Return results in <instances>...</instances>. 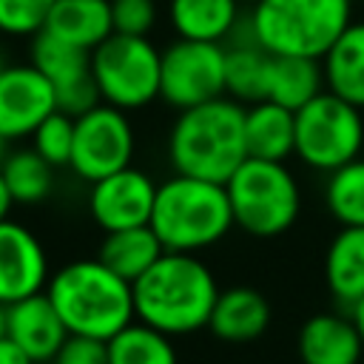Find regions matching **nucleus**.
Masks as SVG:
<instances>
[{"label":"nucleus","instance_id":"obj_19","mask_svg":"<svg viewBox=\"0 0 364 364\" xmlns=\"http://www.w3.org/2000/svg\"><path fill=\"white\" fill-rule=\"evenodd\" d=\"M242 17V0H168V26L182 40L225 46Z\"/></svg>","mask_w":364,"mask_h":364},{"label":"nucleus","instance_id":"obj_34","mask_svg":"<svg viewBox=\"0 0 364 364\" xmlns=\"http://www.w3.org/2000/svg\"><path fill=\"white\" fill-rule=\"evenodd\" d=\"M11 208H14V199H11V193H9L6 182H3V173H0V222L11 216Z\"/></svg>","mask_w":364,"mask_h":364},{"label":"nucleus","instance_id":"obj_14","mask_svg":"<svg viewBox=\"0 0 364 364\" xmlns=\"http://www.w3.org/2000/svg\"><path fill=\"white\" fill-rule=\"evenodd\" d=\"M51 279V264L40 236L17 222H0V304L9 307L20 299L43 293Z\"/></svg>","mask_w":364,"mask_h":364},{"label":"nucleus","instance_id":"obj_30","mask_svg":"<svg viewBox=\"0 0 364 364\" xmlns=\"http://www.w3.org/2000/svg\"><path fill=\"white\" fill-rule=\"evenodd\" d=\"M57 0H0V34L6 37H34L46 28Z\"/></svg>","mask_w":364,"mask_h":364},{"label":"nucleus","instance_id":"obj_5","mask_svg":"<svg viewBox=\"0 0 364 364\" xmlns=\"http://www.w3.org/2000/svg\"><path fill=\"white\" fill-rule=\"evenodd\" d=\"M247 23L267 54L321 60L353 23V0H259Z\"/></svg>","mask_w":364,"mask_h":364},{"label":"nucleus","instance_id":"obj_6","mask_svg":"<svg viewBox=\"0 0 364 364\" xmlns=\"http://www.w3.org/2000/svg\"><path fill=\"white\" fill-rule=\"evenodd\" d=\"M233 222L256 239L287 233L301 213V185L287 162L247 156L225 182Z\"/></svg>","mask_w":364,"mask_h":364},{"label":"nucleus","instance_id":"obj_4","mask_svg":"<svg viewBox=\"0 0 364 364\" xmlns=\"http://www.w3.org/2000/svg\"><path fill=\"white\" fill-rule=\"evenodd\" d=\"M151 230L171 253H202L219 245L233 228L225 185L173 173L156 185Z\"/></svg>","mask_w":364,"mask_h":364},{"label":"nucleus","instance_id":"obj_10","mask_svg":"<svg viewBox=\"0 0 364 364\" xmlns=\"http://www.w3.org/2000/svg\"><path fill=\"white\" fill-rule=\"evenodd\" d=\"M136 131L125 111L100 102L74 119V154L71 171L82 182H97L134 162Z\"/></svg>","mask_w":364,"mask_h":364},{"label":"nucleus","instance_id":"obj_2","mask_svg":"<svg viewBox=\"0 0 364 364\" xmlns=\"http://www.w3.org/2000/svg\"><path fill=\"white\" fill-rule=\"evenodd\" d=\"M165 154L173 173L225 185L247 159L245 105L230 97H219L176 111V119L168 128Z\"/></svg>","mask_w":364,"mask_h":364},{"label":"nucleus","instance_id":"obj_38","mask_svg":"<svg viewBox=\"0 0 364 364\" xmlns=\"http://www.w3.org/2000/svg\"><path fill=\"white\" fill-rule=\"evenodd\" d=\"M6 65H9V63H6V57H3V51H0V71H3Z\"/></svg>","mask_w":364,"mask_h":364},{"label":"nucleus","instance_id":"obj_11","mask_svg":"<svg viewBox=\"0 0 364 364\" xmlns=\"http://www.w3.org/2000/svg\"><path fill=\"white\" fill-rule=\"evenodd\" d=\"M28 63L51 82L57 94V111L68 117H80L100 105V91L91 74V51H82L48 31L31 37Z\"/></svg>","mask_w":364,"mask_h":364},{"label":"nucleus","instance_id":"obj_3","mask_svg":"<svg viewBox=\"0 0 364 364\" xmlns=\"http://www.w3.org/2000/svg\"><path fill=\"white\" fill-rule=\"evenodd\" d=\"M46 296L57 307L68 336L108 341L136 321L134 287L97 256L74 259L57 267L46 284Z\"/></svg>","mask_w":364,"mask_h":364},{"label":"nucleus","instance_id":"obj_9","mask_svg":"<svg viewBox=\"0 0 364 364\" xmlns=\"http://www.w3.org/2000/svg\"><path fill=\"white\" fill-rule=\"evenodd\" d=\"M225 97V46L171 40L162 48L159 100L176 111Z\"/></svg>","mask_w":364,"mask_h":364},{"label":"nucleus","instance_id":"obj_27","mask_svg":"<svg viewBox=\"0 0 364 364\" xmlns=\"http://www.w3.org/2000/svg\"><path fill=\"white\" fill-rule=\"evenodd\" d=\"M105 347L108 364H179L173 338L142 321H131L128 327H122L105 341Z\"/></svg>","mask_w":364,"mask_h":364},{"label":"nucleus","instance_id":"obj_36","mask_svg":"<svg viewBox=\"0 0 364 364\" xmlns=\"http://www.w3.org/2000/svg\"><path fill=\"white\" fill-rule=\"evenodd\" d=\"M0 336H6V307L0 304Z\"/></svg>","mask_w":364,"mask_h":364},{"label":"nucleus","instance_id":"obj_12","mask_svg":"<svg viewBox=\"0 0 364 364\" xmlns=\"http://www.w3.org/2000/svg\"><path fill=\"white\" fill-rule=\"evenodd\" d=\"M156 185L159 182H154L151 173L134 165L91 182L88 199H85L91 222L102 233L148 225L154 213Z\"/></svg>","mask_w":364,"mask_h":364},{"label":"nucleus","instance_id":"obj_8","mask_svg":"<svg viewBox=\"0 0 364 364\" xmlns=\"http://www.w3.org/2000/svg\"><path fill=\"white\" fill-rule=\"evenodd\" d=\"M162 48L151 37L111 34L91 51V74L100 100L131 114L159 100Z\"/></svg>","mask_w":364,"mask_h":364},{"label":"nucleus","instance_id":"obj_23","mask_svg":"<svg viewBox=\"0 0 364 364\" xmlns=\"http://www.w3.org/2000/svg\"><path fill=\"white\" fill-rule=\"evenodd\" d=\"M327 91L321 60L313 57H290V54H270L264 100L299 111L313 97Z\"/></svg>","mask_w":364,"mask_h":364},{"label":"nucleus","instance_id":"obj_13","mask_svg":"<svg viewBox=\"0 0 364 364\" xmlns=\"http://www.w3.org/2000/svg\"><path fill=\"white\" fill-rule=\"evenodd\" d=\"M54 111L57 94L31 63H9L0 71V136L9 145L31 139L34 128Z\"/></svg>","mask_w":364,"mask_h":364},{"label":"nucleus","instance_id":"obj_15","mask_svg":"<svg viewBox=\"0 0 364 364\" xmlns=\"http://www.w3.org/2000/svg\"><path fill=\"white\" fill-rule=\"evenodd\" d=\"M6 336L20 344L37 364H51L63 350L68 330L43 290L6 307Z\"/></svg>","mask_w":364,"mask_h":364},{"label":"nucleus","instance_id":"obj_25","mask_svg":"<svg viewBox=\"0 0 364 364\" xmlns=\"http://www.w3.org/2000/svg\"><path fill=\"white\" fill-rule=\"evenodd\" d=\"M165 253L162 242L156 239V233L151 230V225H139V228H125V230H111L102 233V242L97 247V259L111 267L117 276H122L125 282H136L159 256Z\"/></svg>","mask_w":364,"mask_h":364},{"label":"nucleus","instance_id":"obj_31","mask_svg":"<svg viewBox=\"0 0 364 364\" xmlns=\"http://www.w3.org/2000/svg\"><path fill=\"white\" fill-rule=\"evenodd\" d=\"M111 20L114 34L148 37L159 20L156 0H111Z\"/></svg>","mask_w":364,"mask_h":364},{"label":"nucleus","instance_id":"obj_17","mask_svg":"<svg viewBox=\"0 0 364 364\" xmlns=\"http://www.w3.org/2000/svg\"><path fill=\"white\" fill-rule=\"evenodd\" d=\"M270 301L247 284H236L228 290H219V299L213 304L208 330L228 344H247L267 333L270 327Z\"/></svg>","mask_w":364,"mask_h":364},{"label":"nucleus","instance_id":"obj_28","mask_svg":"<svg viewBox=\"0 0 364 364\" xmlns=\"http://www.w3.org/2000/svg\"><path fill=\"white\" fill-rule=\"evenodd\" d=\"M324 205L341 228H364V156L327 173Z\"/></svg>","mask_w":364,"mask_h":364},{"label":"nucleus","instance_id":"obj_1","mask_svg":"<svg viewBox=\"0 0 364 364\" xmlns=\"http://www.w3.org/2000/svg\"><path fill=\"white\" fill-rule=\"evenodd\" d=\"M131 287L136 321L171 338L205 330L219 299V282L196 253L165 250Z\"/></svg>","mask_w":364,"mask_h":364},{"label":"nucleus","instance_id":"obj_22","mask_svg":"<svg viewBox=\"0 0 364 364\" xmlns=\"http://www.w3.org/2000/svg\"><path fill=\"white\" fill-rule=\"evenodd\" d=\"M43 31L82 51H94L114 34L111 0H57Z\"/></svg>","mask_w":364,"mask_h":364},{"label":"nucleus","instance_id":"obj_33","mask_svg":"<svg viewBox=\"0 0 364 364\" xmlns=\"http://www.w3.org/2000/svg\"><path fill=\"white\" fill-rule=\"evenodd\" d=\"M0 364H37V361L9 336H0Z\"/></svg>","mask_w":364,"mask_h":364},{"label":"nucleus","instance_id":"obj_21","mask_svg":"<svg viewBox=\"0 0 364 364\" xmlns=\"http://www.w3.org/2000/svg\"><path fill=\"white\" fill-rule=\"evenodd\" d=\"M245 145L253 159L287 162L296 148V111L267 100L245 105Z\"/></svg>","mask_w":364,"mask_h":364},{"label":"nucleus","instance_id":"obj_16","mask_svg":"<svg viewBox=\"0 0 364 364\" xmlns=\"http://www.w3.org/2000/svg\"><path fill=\"white\" fill-rule=\"evenodd\" d=\"M301 364H361L364 341L350 313H316L296 336Z\"/></svg>","mask_w":364,"mask_h":364},{"label":"nucleus","instance_id":"obj_35","mask_svg":"<svg viewBox=\"0 0 364 364\" xmlns=\"http://www.w3.org/2000/svg\"><path fill=\"white\" fill-rule=\"evenodd\" d=\"M350 316H353V321H355V327H358V333H361V341H364V299L350 310Z\"/></svg>","mask_w":364,"mask_h":364},{"label":"nucleus","instance_id":"obj_26","mask_svg":"<svg viewBox=\"0 0 364 364\" xmlns=\"http://www.w3.org/2000/svg\"><path fill=\"white\" fill-rule=\"evenodd\" d=\"M0 173L14 205H40L57 188V168L48 165L31 145L9 148L0 162Z\"/></svg>","mask_w":364,"mask_h":364},{"label":"nucleus","instance_id":"obj_39","mask_svg":"<svg viewBox=\"0 0 364 364\" xmlns=\"http://www.w3.org/2000/svg\"><path fill=\"white\" fill-rule=\"evenodd\" d=\"M242 3H245V6H253V3H259V0H242Z\"/></svg>","mask_w":364,"mask_h":364},{"label":"nucleus","instance_id":"obj_18","mask_svg":"<svg viewBox=\"0 0 364 364\" xmlns=\"http://www.w3.org/2000/svg\"><path fill=\"white\" fill-rule=\"evenodd\" d=\"M267 65L270 54L256 43L247 14L225 43V97L253 105L264 100V82H267Z\"/></svg>","mask_w":364,"mask_h":364},{"label":"nucleus","instance_id":"obj_29","mask_svg":"<svg viewBox=\"0 0 364 364\" xmlns=\"http://www.w3.org/2000/svg\"><path fill=\"white\" fill-rule=\"evenodd\" d=\"M31 148L57 171L71 165L74 154V117L54 111L48 114L31 134Z\"/></svg>","mask_w":364,"mask_h":364},{"label":"nucleus","instance_id":"obj_32","mask_svg":"<svg viewBox=\"0 0 364 364\" xmlns=\"http://www.w3.org/2000/svg\"><path fill=\"white\" fill-rule=\"evenodd\" d=\"M51 364H108V347L100 338L68 336Z\"/></svg>","mask_w":364,"mask_h":364},{"label":"nucleus","instance_id":"obj_37","mask_svg":"<svg viewBox=\"0 0 364 364\" xmlns=\"http://www.w3.org/2000/svg\"><path fill=\"white\" fill-rule=\"evenodd\" d=\"M6 154H9V142L0 136V162H3V156H6Z\"/></svg>","mask_w":364,"mask_h":364},{"label":"nucleus","instance_id":"obj_24","mask_svg":"<svg viewBox=\"0 0 364 364\" xmlns=\"http://www.w3.org/2000/svg\"><path fill=\"white\" fill-rule=\"evenodd\" d=\"M324 85L364 111V20H353L321 57Z\"/></svg>","mask_w":364,"mask_h":364},{"label":"nucleus","instance_id":"obj_20","mask_svg":"<svg viewBox=\"0 0 364 364\" xmlns=\"http://www.w3.org/2000/svg\"><path fill=\"white\" fill-rule=\"evenodd\" d=\"M324 284L347 313L364 299V228H341L327 242Z\"/></svg>","mask_w":364,"mask_h":364},{"label":"nucleus","instance_id":"obj_7","mask_svg":"<svg viewBox=\"0 0 364 364\" xmlns=\"http://www.w3.org/2000/svg\"><path fill=\"white\" fill-rule=\"evenodd\" d=\"M364 151V111L353 102L321 91L296 111V148L293 156L318 171L333 173L336 168L358 159Z\"/></svg>","mask_w":364,"mask_h":364}]
</instances>
